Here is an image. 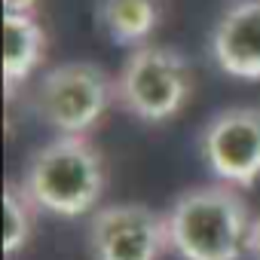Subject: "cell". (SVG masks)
I'll use <instances>...</instances> for the list:
<instances>
[{
  "instance_id": "obj_1",
  "label": "cell",
  "mask_w": 260,
  "mask_h": 260,
  "mask_svg": "<svg viewBox=\"0 0 260 260\" xmlns=\"http://www.w3.org/2000/svg\"><path fill=\"white\" fill-rule=\"evenodd\" d=\"M172 251L181 260H239L248 251L254 214L239 187L202 184L184 190L166 211Z\"/></svg>"
},
{
  "instance_id": "obj_2",
  "label": "cell",
  "mask_w": 260,
  "mask_h": 260,
  "mask_svg": "<svg viewBox=\"0 0 260 260\" xmlns=\"http://www.w3.org/2000/svg\"><path fill=\"white\" fill-rule=\"evenodd\" d=\"M22 184L37 208L58 217H80L92 211L104 193V156L89 135H58L34 150Z\"/></svg>"
},
{
  "instance_id": "obj_3",
  "label": "cell",
  "mask_w": 260,
  "mask_h": 260,
  "mask_svg": "<svg viewBox=\"0 0 260 260\" xmlns=\"http://www.w3.org/2000/svg\"><path fill=\"white\" fill-rule=\"evenodd\" d=\"M193 95V71L178 49L138 46L116 74V101L144 122H162L184 110Z\"/></svg>"
},
{
  "instance_id": "obj_4",
  "label": "cell",
  "mask_w": 260,
  "mask_h": 260,
  "mask_svg": "<svg viewBox=\"0 0 260 260\" xmlns=\"http://www.w3.org/2000/svg\"><path fill=\"white\" fill-rule=\"evenodd\" d=\"M116 101V80L92 61L49 68L34 92L37 116L58 135H89Z\"/></svg>"
},
{
  "instance_id": "obj_5",
  "label": "cell",
  "mask_w": 260,
  "mask_h": 260,
  "mask_svg": "<svg viewBox=\"0 0 260 260\" xmlns=\"http://www.w3.org/2000/svg\"><path fill=\"white\" fill-rule=\"evenodd\" d=\"M89 248L95 260H162L172 251L169 220L138 202L104 205L92 214Z\"/></svg>"
},
{
  "instance_id": "obj_6",
  "label": "cell",
  "mask_w": 260,
  "mask_h": 260,
  "mask_svg": "<svg viewBox=\"0 0 260 260\" xmlns=\"http://www.w3.org/2000/svg\"><path fill=\"white\" fill-rule=\"evenodd\" d=\"M199 150L220 184L251 187L260 178V107H226L214 113L202 135Z\"/></svg>"
},
{
  "instance_id": "obj_7",
  "label": "cell",
  "mask_w": 260,
  "mask_h": 260,
  "mask_svg": "<svg viewBox=\"0 0 260 260\" xmlns=\"http://www.w3.org/2000/svg\"><path fill=\"white\" fill-rule=\"evenodd\" d=\"M211 58L239 80H260V0H230L211 28Z\"/></svg>"
},
{
  "instance_id": "obj_8",
  "label": "cell",
  "mask_w": 260,
  "mask_h": 260,
  "mask_svg": "<svg viewBox=\"0 0 260 260\" xmlns=\"http://www.w3.org/2000/svg\"><path fill=\"white\" fill-rule=\"evenodd\" d=\"M46 55V31L34 13H4V86L7 95L25 83Z\"/></svg>"
},
{
  "instance_id": "obj_9",
  "label": "cell",
  "mask_w": 260,
  "mask_h": 260,
  "mask_svg": "<svg viewBox=\"0 0 260 260\" xmlns=\"http://www.w3.org/2000/svg\"><path fill=\"white\" fill-rule=\"evenodd\" d=\"M162 0H98V22L119 46H147L162 22Z\"/></svg>"
},
{
  "instance_id": "obj_10",
  "label": "cell",
  "mask_w": 260,
  "mask_h": 260,
  "mask_svg": "<svg viewBox=\"0 0 260 260\" xmlns=\"http://www.w3.org/2000/svg\"><path fill=\"white\" fill-rule=\"evenodd\" d=\"M37 202L25 190V184L7 181L4 187V254L16 257L34 236L37 223Z\"/></svg>"
},
{
  "instance_id": "obj_11",
  "label": "cell",
  "mask_w": 260,
  "mask_h": 260,
  "mask_svg": "<svg viewBox=\"0 0 260 260\" xmlns=\"http://www.w3.org/2000/svg\"><path fill=\"white\" fill-rule=\"evenodd\" d=\"M40 0H4V10L7 13H34V7Z\"/></svg>"
},
{
  "instance_id": "obj_12",
  "label": "cell",
  "mask_w": 260,
  "mask_h": 260,
  "mask_svg": "<svg viewBox=\"0 0 260 260\" xmlns=\"http://www.w3.org/2000/svg\"><path fill=\"white\" fill-rule=\"evenodd\" d=\"M248 254L254 260H260V214L254 217V226H251V239H248Z\"/></svg>"
}]
</instances>
